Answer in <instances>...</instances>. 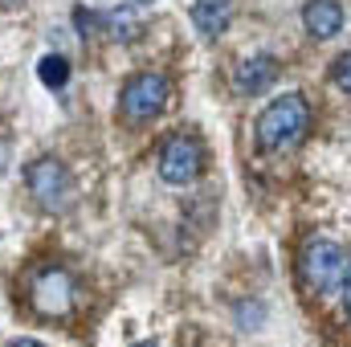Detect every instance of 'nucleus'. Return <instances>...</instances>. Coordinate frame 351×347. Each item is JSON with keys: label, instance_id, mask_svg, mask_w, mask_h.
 Returning a JSON list of instances; mask_svg holds the SVG:
<instances>
[{"label": "nucleus", "instance_id": "nucleus-1", "mask_svg": "<svg viewBox=\"0 0 351 347\" xmlns=\"http://www.w3.org/2000/svg\"><path fill=\"white\" fill-rule=\"evenodd\" d=\"M311 131V106L302 94H282L258 115V143L262 152H290Z\"/></svg>", "mask_w": 351, "mask_h": 347}, {"label": "nucleus", "instance_id": "nucleus-2", "mask_svg": "<svg viewBox=\"0 0 351 347\" xmlns=\"http://www.w3.org/2000/svg\"><path fill=\"white\" fill-rule=\"evenodd\" d=\"M298 274H302V282H306L311 290L335 294V290H343V282L351 278V258H348V250L335 246V241H311V246L302 250Z\"/></svg>", "mask_w": 351, "mask_h": 347}, {"label": "nucleus", "instance_id": "nucleus-3", "mask_svg": "<svg viewBox=\"0 0 351 347\" xmlns=\"http://www.w3.org/2000/svg\"><path fill=\"white\" fill-rule=\"evenodd\" d=\"M25 180H29V192L37 196L41 208H49V213H66V208L74 204V176L66 172L62 160H53V156L33 160L29 172H25Z\"/></svg>", "mask_w": 351, "mask_h": 347}, {"label": "nucleus", "instance_id": "nucleus-4", "mask_svg": "<svg viewBox=\"0 0 351 347\" xmlns=\"http://www.w3.org/2000/svg\"><path fill=\"white\" fill-rule=\"evenodd\" d=\"M168 106V78L164 74H135L123 94H119V110L127 123H152L160 110Z\"/></svg>", "mask_w": 351, "mask_h": 347}, {"label": "nucleus", "instance_id": "nucleus-5", "mask_svg": "<svg viewBox=\"0 0 351 347\" xmlns=\"http://www.w3.org/2000/svg\"><path fill=\"white\" fill-rule=\"evenodd\" d=\"M204 168V147L192 139V135H172L164 147H160V176L176 184V188H184V184H192L196 176Z\"/></svg>", "mask_w": 351, "mask_h": 347}, {"label": "nucleus", "instance_id": "nucleus-6", "mask_svg": "<svg viewBox=\"0 0 351 347\" xmlns=\"http://www.w3.org/2000/svg\"><path fill=\"white\" fill-rule=\"evenodd\" d=\"M70 302H74V282H70V274L66 270H45V274H37V282H33V307L41 311V315H66L70 311Z\"/></svg>", "mask_w": 351, "mask_h": 347}, {"label": "nucleus", "instance_id": "nucleus-7", "mask_svg": "<svg viewBox=\"0 0 351 347\" xmlns=\"http://www.w3.org/2000/svg\"><path fill=\"white\" fill-rule=\"evenodd\" d=\"M274 78H278V58L258 53V58H245L233 70V90L237 94H262V90L274 86Z\"/></svg>", "mask_w": 351, "mask_h": 347}, {"label": "nucleus", "instance_id": "nucleus-8", "mask_svg": "<svg viewBox=\"0 0 351 347\" xmlns=\"http://www.w3.org/2000/svg\"><path fill=\"white\" fill-rule=\"evenodd\" d=\"M302 25H306L311 37L331 41V37L343 29V4H339V0H306V8H302Z\"/></svg>", "mask_w": 351, "mask_h": 347}, {"label": "nucleus", "instance_id": "nucleus-9", "mask_svg": "<svg viewBox=\"0 0 351 347\" xmlns=\"http://www.w3.org/2000/svg\"><path fill=\"white\" fill-rule=\"evenodd\" d=\"M233 21V0H192V25L200 37H221Z\"/></svg>", "mask_w": 351, "mask_h": 347}, {"label": "nucleus", "instance_id": "nucleus-10", "mask_svg": "<svg viewBox=\"0 0 351 347\" xmlns=\"http://www.w3.org/2000/svg\"><path fill=\"white\" fill-rule=\"evenodd\" d=\"M102 21H106V33H110L114 41H131V37H139V29H143L139 16H135L131 8H123V12L114 8V12H106Z\"/></svg>", "mask_w": 351, "mask_h": 347}, {"label": "nucleus", "instance_id": "nucleus-11", "mask_svg": "<svg viewBox=\"0 0 351 347\" xmlns=\"http://www.w3.org/2000/svg\"><path fill=\"white\" fill-rule=\"evenodd\" d=\"M37 74H41V82L45 86H66V78H70V66H66V58H58V53H49V58H41V66H37Z\"/></svg>", "mask_w": 351, "mask_h": 347}, {"label": "nucleus", "instance_id": "nucleus-12", "mask_svg": "<svg viewBox=\"0 0 351 347\" xmlns=\"http://www.w3.org/2000/svg\"><path fill=\"white\" fill-rule=\"evenodd\" d=\"M331 82L343 90V94H351V53L335 58V66H331Z\"/></svg>", "mask_w": 351, "mask_h": 347}, {"label": "nucleus", "instance_id": "nucleus-13", "mask_svg": "<svg viewBox=\"0 0 351 347\" xmlns=\"http://www.w3.org/2000/svg\"><path fill=\"white\" fill-rule=\"evenodd\" d=\"M8 347H45V344H37V339H12Z\"/></svg>", "mask_w": 351, "mask_h": 347}, {"label": "nucleus", "instance_id": "nucleus-14", "mask_svg": "<svg viewBox=\"0 0 351 347\" xmlns=\"http://www.w3.org/2000/svg\"><path fill=\"white\" fill-rule=\"evenodd\" d=\"M343 302H348V315H351V278L343 282Z\"/></svg>", "mask_w": 351, "mask_h": 347}, {"label": "nucleus", "instance_id": "nucleus-15", "mask_svg": "<svg viewBox=\"0 0 351 347\" xmlns=\"http://www.w3.org/2000/svg\"><path fill=\"white\" fill-rule=\"evenodd\" d=\"M4 160H8V147L0 143V172H4Z\"/></svg>", "mask_w": 351, "mask_h": 347}, {"label": "nucleus", "instance_id": "nucleus-16", "mask_svg": "<svg viewBox=\"0 0 351 347\" xmlns=\"http://www.w3.org/2000/svg\"><path fill=\"white\" fill-rule=\"evenodd\" d=\"M139 347H156V344H139Z\"/></svg>", "mask_w": 351, "mask_h": 347}]
</instances>
